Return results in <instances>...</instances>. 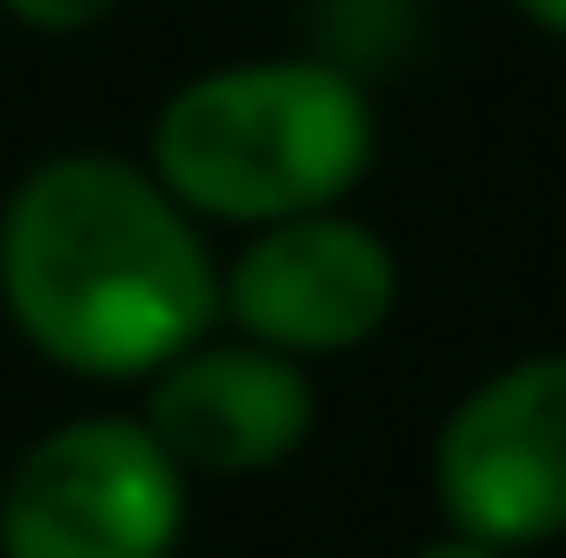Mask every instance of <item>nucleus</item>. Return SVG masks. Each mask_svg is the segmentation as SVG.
Returning a JSON list of instances; mask_svg holds the SVG:
<instances>
[{
	"label": "nucleus",
	"mask_w": 566,
	"mask_h": 558,
	"mask_svg": "<svg viewBox=\"0 0 566 558\" xmlns=\"http://www.w3.org/2000/svg\"><path fill=\"white\" fill-rule=\"evenodd\" d=\"M368 93L322 54L207 70L154 115V177L185 214L214 222L269 230L291 214H322L368 177Z\"/></svg>",
	"instance_id": "f03ea898"
},
{
	"label": "nucleus",
	"mask_w": 566,
	"mask_h": 558,
	"mask_svg": "<svg viewBox=\"0 0 566 558\" xmlns=\"http://www.w3.org/2000/svg\"><path fill=\"white\" fill-rule=\"evenodd\" d=\"M0 298L15 329L77 375H161L222 314L214 261L161 177L62 154L0 214Z\"/></svg>",
	"instance_id": "f257e3e1"
},
{
	"label": "nucleus",
	"mask_w": 566,
	"mask_h": 558,
	"mask_svg": "<svg viewBox=\"0 0 566 558\" xmlns=\"http://www.w3.org/2000/svg\"><path fill=\"white\" fill-rule=\"evenodd\" d=\"M513 8H521L528 23H544L552 39H566V0H513Z\"/></svg>",
	"instance_id": "6e6552de"
},
{
	"label": "nucleus",
	"mask_w": 566,
	"mask_h": 558,
	"mask_svg": "<svg viewBox=\"0 0 566 558\" xmlns=\"http://www.w3.org/2000/svg\"><path fill=\"white\" fill-rule=\"evenodd\" d=\"M437 497L490 551L566 536V352L474 382L437 436Z\"/></svg>",
	"instance_id": "20e7f679"
},
{
	"label": "nucleus",
	"mask_w": 566,
	"mask_h": 558,
	"mask_svg": "<svg viewBox=\"0 0 566 558\" xmlns=\"http://www.w3.org/2000/svg\"><path fill=\"white\" fill-rule=\"evenodd\" d=\"M421 558H497L490 544H468V536H452V544H429Z\"/></svg>",
	"instance_id": "1a4fd4ad"
},
{
	"label": "nucleus",
	"mask_w": 566,
	"mask_h": 558,
	"mask_svg": "<svg viewBox=\"0 0 566 558\" xmlns=\"http://www.w3.org/2000/svg\"><path fill=\"white\" fill-rule=\"evenodd\" d=\"M15 23H31V31H85V23H99L115 0H0Z\"/></svg>",
	"instance_id": "0eeeda50"
},
{
	"label": "nucleus",
	"mask_w": 566,
	"mask_h": 558,
	"mask_svg": "<svg viewBox=\"0 0 566 558\" xmlns=\"http://www.w3.org/2000/svg\"><path fill=\"white\" fill-rule=\"evenodd\" d=\"M154 444L191 474H261L298 452L314 429V390L298 360L269 345H191L177 352L146 398Z\"/></svg>",
	"instance_id": "423d86ee"
},
{
	"label": "nucleus",
	"mask_w": 566,
	"mask_h": 558,
	"mask_svg": "<svg viewBox=\"0 0 566 558\" xmlns=\"http://www.w3.org/2000/svg\"><path fill=\"white\" fill-rule=\"evenodd\" d=\"M390 298H398L390 245L329 207L269 222L222 276V314L245 329V345H269L283 360L368 345L390 322Z\"/></svg>",
	"instance_id": "39448f33"
},
{
	"label": "nucleus",
	"mask_w": 566,
	"mask_h": 558,
	"mask_svg": "<svg viewBox=\"0 0 566 558\" xmlns=\"http://www.w3.org/2000/svg\"><path fill=\"white\" fill-rule=\"evenodd\" d=\"M185 466L146 421H70L39 436L0 489V558H169Z\"/></svg>",
	"instance_id": "7ed1b4c3"
}]
</instances>
